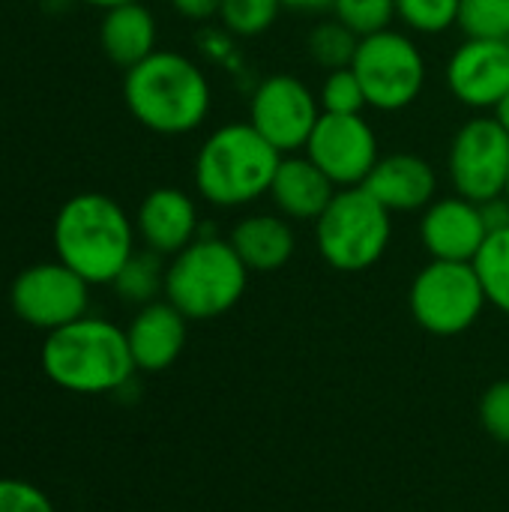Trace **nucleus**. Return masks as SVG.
<instances>
[{
  "mask_svg": "<svg viewBox=\"0 0 509 512\" xmlns=\"http://www.w3.org/2000/svg\"><path fill=\"white\" fill-rule=\"evenodd\" d=\"M123 102L144 129L156 135H189L210 117L213 87L192 57L156 48L147 60L126 69Z\"/></svg>",
  "mask_w": 509,
  "mask_h": 512,
  "instance_id": "1",
  "label": "nucleus"
},
{
  "mask_svg": "<svg viewBox=\"0 0 509 512\" xmlns=\"http://www.w3.org/2000/svg\"><path fill=\"white\" fill-rule=\"evenodd\" d=\"M135 219L102 192H78L54 216L51 243L57 261L90 285H111L135 255Z\"/></svg>",
  "mask_w": 509,
  "mask_h": 512,
  "instance_id": "2",
  "label": "nucleus"
},
{
  "mask_svg": "<svg viewBox=\"0 0 509 512\" xmlns=\"http://www.w3.org/2000/svg\"><path fill=\"white\" fill-rule=\"evenodd\" d=\"M39 363L51 384L78 396L117 393L138 372L126 330L90 315L51 330L42 342Z\"/></svg>",
  "mask_w": 509,
  "mask_h": 512,
  "instance_id": "3",
  "label": "nucleus"
},
{
  "mask_svg": "<svg viewBox=\"0 0 509 512\" xmlns=\"http://www.w3.org/2000/svg\"><path fill=\"white\" fill-rule=\"evenodd\" d=\"M279 162L282 153L249 120H237L213 129L201 141L192 180L207 204L237 210L270 195Z\"/></svg>",
  "mask_w": 509,
  "mask_h": 512,
  "instance_id": "4",
  "label": "nucleus"
},
{
  "mask_svg": "<svg viewBox=\"0 0 509 512\" xmlns=\"http://www.w3.org/2000/svg\"><path fill=\"white\" fill-rule=\"evenodd\" d=\"M246 285L249 267L240 261L231 240L201 234L168 261L162 297L189 321H213L243 300Z\"/></svg>",
  "mask_w": 509,
  "mask_h": 512,
  "instance_id": "5",
  "label": "nucleus"
},
{
  "mask_svg": "<svg viewBox=\"0 0 509 512\" xmlns=\"http://www.w3.org/2000/svg\"><path fill=\"white\" fill-rule=\"evenodd\" d=\"M393 240V213L366 189H339L315 219V246L327 267L363 273L375 267Z\"/></svg>",
  "mask_w": 509,
  "mask_h": 512,
  "instance_id": "6",
  "label": "nucleus"
},
{
  "mask_svg": "<svg viewBox=\"0 0 509 512\" xmlns=\"http://www.w3.org/2000/svg\"><path fill=\"white\" fill-rule=\"evenodd\" d=\"M375 111H405L426 87V54L408 30H378L363 36L351 63Z\"/></svg>",
  "mask_w": 509,
  "mask_h": 512,
  "instance_id": "7",
  "label": "nucleus"
},
{
  "mask_svg": "<svg viewBox=\"0 0 509 512\" xmlns=\"http://www.w3.org/2000/svg\"><path fill=\"white\" fill-rule=\"evenodd\" d=\"M414 321L441 339L468 333L489 306L474 261H429L411 282Z\"/></svg>",
  "mask_w": 509,
  "mask_h": 512,
  "instance_id": "8",
  "label": "nucleus"
},
{
  "mask_svg": "<svg viewBox=\"0 0 509 512\" xmlns=\"http://www.w3.org/2000/svg\"><path fill=\"white\" fill-rule=\"evenodd\" d=\"M453 192L477 204L504 198L509 183V132L495 114L465 120L447 150Z\"/></svg>",
  "mask_w": 509,
  "mask_h": 512,
  "instance_id": "9",
  "label": "nucleus"
},
{
  "mask_svg": "<svg viewBox=\"0 0 509 512\" xmlns=\"http://www.w3.org/2000/svg\"><path fill=\"white\" fill-rule=\"evenodd\" d=\"M318 93L297 75H267L249 99V123L282 153H303L306 141L321 120Z\"/></svg>",
  "mask_w": 509,
  "mask_h": 512,
  "instance_id": "10",
  "label": "nucleus"
},
{
  "mask_svg": "<svg viewBox=\"0 0 509 512\" xmlns=\"http://www.w3.org/2000/svg\"><path fill=\"white\" fill-rule=\"evenodd\" d=\"M9 303L24 324L51 333L87 315L90 282H84L63 261H42L15 276Z\"/></svg>",
  "mask_w": 509,
  "mask_h": 512,
  "instance_id": "11",
  "label": "nucleus"
},
{
  "mask_svg": "<svg viewBox=\"0 0 509 512\" xmlns=\"http://www.w3.org/2000/svg\"><path fill=\"white\" fill-rule=\"evenodd\" d=\"M336 189L363 186L381 159L378 135L363 114H321L303 150Z\"/></svg>",
  "mask_w": 509,
  "mask_h": 512,
  "instance_id": "12",
  "label": "nucleus"
},
{
  "mask_svg": "<svg viewBox=\"0 0 509 512\" xmlns=\"http://www.w3.org/2000/svg\"><path fill=\"white\" fill-rule=\"evenodd\" d=\"M447 90L471 111H495L509 93V45L465 39L444 66Z\"/></svg>",
  "mask_w": 509,
  "mask_h": 512,
  "instance_id": "13",
  "label": "nucleus"
},
{
  "mask_svg": "<svg viewBox=\"0 0 509 512\" xmlns=\"http://www.w3.org/2000/svg\"><path fill=\"white\" fill-rule=\"evenodd\" d=\"M486 237L483 204L462 195L435 198L420 216V243L432 261H474Z\"/></svg>",
  "mask_w": 509,
  "mask_h": 512,
  "instance_id": "14",
  "label": "nucleus"
},
{
  "mask_svg": "<svg viewBox=\"0 0 509 512\" xmlns=\"http://www.w3.org/2000/svg\"><path fill=\"white\" fill-rule=\"evenodd\" d=\"M135 231L144 249L174 258L192 240L201 237V216L198 204L189 192L177 186H156L150 189L135 213Z\"/></svg>",
  "mask_w": 509,
  "mask_h": 512,
  "instance_id": "15",
  "label": "nucleus"
},
{
  "mask_svg": "<svg viewBox=\"0 0 509 512\" xmlns=\"http://www.w3.org/2000/svg\"><path fill=\"white\" fill-rule=\"evenodd\" d=\"M189 336V318L168 300H153L138 306L135 318L126 327V342L138 372H165L171 369Z\"/></svg>",
  "mask_w": 509,
  "mask_h": 512,
  "instance_id": "16",
  "label": "nucleus"
},
{
  "mask_svg": "<svg viewBox=\"0 0 509 512\" xmlns=\"http://www.w3.org/2000/svg\"><path fill=\"white\" fill-rule=\"evenodd\" d=\"M390 213H423L438 198V174L417 153L381 156L363 183Z\"/></svg>",
  "mask_w": 509,
  "mask_h": 512,
  "instance_id": "17",
  "label": "nucleus"
},
{
  "mask_svg": "<svg viewBox=\"0 0 509 512\" xmlns=\"http://www.w3.org/2000/svg\"><path fill=\"white\" fill-rule=\"evenodd\" d=\"M336 192V183L306 153H288L276 168L270 201L291 222H315Z\"/></svg>",
  "mask_w": 509,
  "mask_h": 512,
  "instance_id": "18",
  "label": "nucleus"
},
{
  "mask_svg": "<svg viewBox=\"0 0 509 512\" xmlns=\"http://www.w3.org/2000/svg\"><path fill=\"white\" fill-rule=\"evenodd\" d=\"M231 246L249 273H276L297 252L294 222L282 213H252L231 228Z\"/></svg>",
  "mask_w": 509,
  "mask_h": 512,
  "instance_id": "19",
  "label": "nucleus"
},
{
  "mask_svg": "<svg viewBox=\"0 0 509 512\" xmlns=\"http://www.w3.org/2000/svg\"><path fill=\"white\" fill-rule=\"evenodd\" d=\"M156 42H159L156 18L141 0L105 9L99 24V45L102 54L123 72L147 60L156 51Z\"/></svg>",
  "mask_w": 509,
  "mask_h": 512,
  "instance_id": "20",
  "label": "nucleus"
},
{
  "mask_svg": "<svg viewBox=\"0 0 509 512\" xmlns=\"http://www.w3.org/2000/svg\"><path fill=\"white\" fill-rule=\"evenodd\" d=\"M165 270L168 264L162 261V255L144 249L123 264V270L117 273V279L111 282L117 297L135 306H147L153 300H159V294H165Z\"/></svg>",
  "mask_w": 509,
  "mask_h": 512,
  "instance_id": "21",
  "label": "nucleus"
},
{
  "mask_svg": "<svg viewBox=\"0 0 509 512\" xmlns=\"http://www.w3.org/2000/svg\"><path fill=\"white\" fill-rule=\"evenodd\" d=\"M474 270L483 282L489 306L509 315V225L489 231L483 249L474 258Z\"/></svg>",
  "mask_w": 509,
  "mask_h": 512,
  "instance_id": "22",
  "label": "nucleus"
},
{
  "mask_svg": "<svg viewBox=\"0 0 509 512\" xmlns=\"http://www.w3.org/2000/svg\"><path fill=\"white\" fill-rule=\"evenodd\" d=\"M357 45H360V36L351 27H345L342 21H336V18L315 24L309 30V36H306L309 57L318 66H324L327 72L351 66L354 63V54H357Z\"/></svg>",
  "mask_w": 509,
  "mask_h": 512,
  "instance_id": "23",
  "label": "nucleus"
},
{
  "mask_svg": "<svg viewBox=\"0 0 509 512\" xmlns=\"http://www.w3.org/2000/svg\"><path fill=\"white\" fill-rule=\"evenodd\" d=\"M459 6L462 0H396V21L408 33L441 36L459 24Z\"/></svg>",
  "mask_w": 509,
  "mask_h": 512,
  "instance_id": "24",
  "label": "nucleus"
},
{
  "mask_svg": "<svg viewBox=\"0 0 509 512\" xmlns=\"http://www.w3.org/2000/svg\"><path fill=\"white\" fill-rule=\"evenodd\" d=\"M282 9V0H222L219 21L231 36L255 39L276 24Z\"/></svg>",
  "mask_w": 509,
  "mask_h": 512,
  "instance_id": "25",
  "label": "nucleus"
},
{
  "mask_svg": "<svg viewBox=\"0 0 509 512\" xmlns=\"http://www.w3.org/2000/svg\"><path fill=\"white\" fill-rule=\"evenodd\" d=\"M465 39H509V0H462L459 24Z\"/></svg>",
  "mask_w": 509,
  "mask_h": 512,
  "instance_id": "26",
  "label": "nucleus"
},
{
  "mask_svg": "<svg viewBox=\"0 0 509 512\" xmlns=\"http://www.w3.org/2000/svg\"><path fill=\"white\" fill-rule=\"evenodd\" d=\"M330 12L336 21H342L363 39V36L393 27L396 0H333Z\"/></svg>",
  "mask_w": 509,
  "mask_h": 512,
  "instance_id": "27",
  "label": "nucleus"
},
{
  "mask_svg": "<svg viewBox=\"0 0 509 512\" xmlns=\"http://www.w3.org/2000/svg\"><path fill=\"white\" fill-rule=\"evenodd\" d=\"M318 99H321L324 114H363V108H369L363 84L351 66L327 72V78L318 90Z\"/></svg>",
  "mask_w": 509,
  "mask_h": 512,
  "instance_id": "28",
  "label": "nucleus"
},
{
  "mask_svg": "<svg viewBox=\"0 0 509 512\" xmlns=\"http://www.w3.org/2000/svg\"><path fill=\"white\" fill-rule=\"evenodd\" d=\"M480 426L498 444L509 447V381H495L480 399Z\"/></svg>",
  "mask_w": 509,
  "mask_h": 512,
  "instance_id": "29",
  "label": "nucleus"
},
{
  "mask_svg": "<svg viewBox=\"0 0 509 512\" xmlns=\"http://www.w3.org/2000/svg\"><path fill=\"white\" fill-rule=\"evenodd\" d=\"M0 512H54V504L33 483L0 480Z\"/></svg>",
  "mask_w": 509,
  "mask_h": 512,
  "instance_id": "30",
  "label": "nucleus"
},
{
  "mask_svg": "<svg viewBox=\"0 0 509 512\" xmlns=\"http://www.w3.org/2000/svg\"><path fill=\"white\" fill-rule=\"evenodd\" d=\"M168 3L186 21H210L222 9V0H168Z\"/></svg>",
  "mask_w": 509,
  "mask_h": 512,
  "instance_id": "31",
  "label": "nucleus"
},
{
  "mask_svg": "<svg viewBox=\"0 0 509 512\" xmlns=\"http://www.w3.org/2000/svg\"><path fill=\"white\" fill-rule=\"evenodd\" d=\"M285 9H297V12H324L333 6V0H282Z\"/></svg>",
  "mask_w": 509,
  "mask_h": 512,
  "instance_id": "32",
  "label": "nucleus"
},
{
  "mask_svg": "<svg viewBox=\"0 0 509 512\" xmlns=\"http://www.w3.org/2000/svg\"><path fill=\"white\" fill-rule=\"evenodd\" d=\"M81 3H87V6H96V9H114V6H123V3H135V0H81Z\"/></svg>",
  "mask_w": 509,
  "mask_h": 512,
  "instance_id": "33",
  "label": "nucleus"
},
{
  "mask_svg": "<svg viewBox=\"0 0 509 512\" xmlns=\"http://www.w3.org/2000/svg\"><path fill=\"white\" fill-rule=\"evenodd\" d=\"M492 114H495V117H498V120L504 123V129L509 132V93H507V99H504V102H501V105H498V108H495Z\"/></svg>",
  "mask_w": 509,
  "mask_h": 512,
  "instance_id": "34",
  "label": "nucleus"
},
{
  "mask_svg": "<svg viewBox=\"0 0 509 512\" xmlns=\"http://www.w3.org/2000/svg\"><path fill=\"white\" fill-rule=\"evenodd\" d=\"M504 198H507V204H509V183H507V192H504Z\"/></svg>",
  "mask_w": 509,
  "mask_h": 512,
  "instance_id": "35",
  "label": "nucleus"
},
{
  "mask_svg": "<svg viewBox=\"0 0 509 512\" xmlns=\"http://www.w3.org/2000/svg\"><path fill=\"white\" fill-rule=\"evenodd\" d=\"M507 45H509V39H507Z\"/></svg>",
  "mask_w": 509,
  "mask_h": 512,
  "instance_id": "36",
  "label": "nucleus"
}]
</instances>
